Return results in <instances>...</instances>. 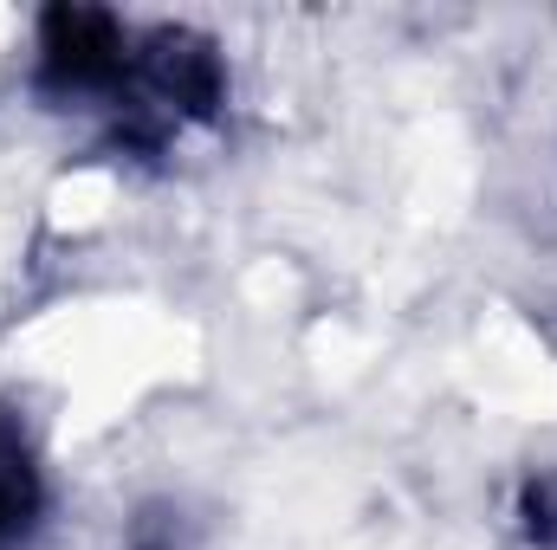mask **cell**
Wrapping results in <instances>:
<instances>
[{"label": "cell", "mask_w": 557, "mask_h": 550, "mask_svg": "<svg viewBox=\"0 0 557 550\" xmlns=\"http://www.w3.org/2000/svg\"><path fill=\"white\" fill-rule=\"evenodd\" d=\"M46 525V466L26 421L0 402V550H26Z\"/></svg>", "instance_id": "cell-1"}, {"label": "cell", "mask_w": 557, "mask_h": 550, "mask_svg": "<svg viewBox=\"0 0 557 550\" xmlns=\"http://www.w3.org/2000/svg\"><path fill=\"white\" fill-rule=\"evenodd\" d=\"M124 550H201V538H195V518L182 505L149 499L131 518V532H124Z\"/></svg>", "instance_id": "cell-2"}, {"label": "cell", "mask_w": 557, "mask_h": 550, "mask_svg": "<svg viewBox=\"0 0 557 550\" xmlns=\"http://www.w3.org/2000/svg\"><path fill=\"white\" fill-rule=\"evenodd\" d=\"M519 532L532 550H557V473H525L519 486Z\"/></svg>", "instance_id": "cell-3"}]
</instances>
